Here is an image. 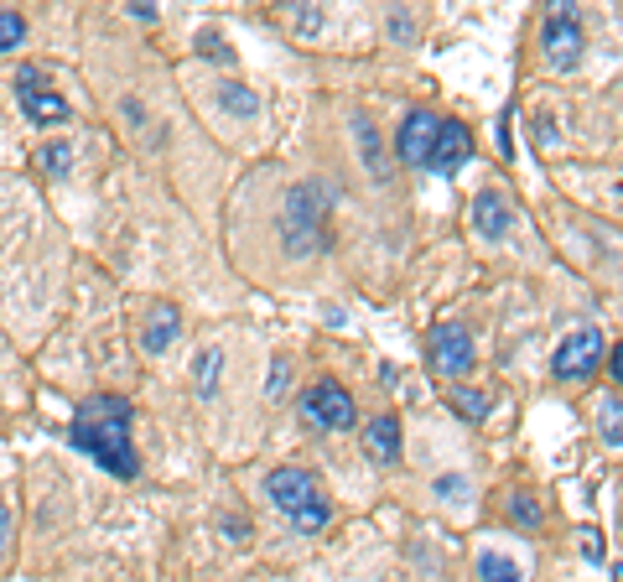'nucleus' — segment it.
Listing matches in <instances>:
<instances>
[{
    "instance_id": "nucleus-1",
    "label": "nucleus",
    "mask_w": 623,
    "mask_h": 582,
    "mask_svg": "<svg viewBox=\"0 0 623 582\" xmlns=\"http://www.w3.org/2000/svg\"><path fill=\"white\" fill-rule=\"evenodd\" d=\"M131 422H136V406L125 401V396H89V401L73 411L68 442L83 447L104 473H115V479H136L140 458H136V447H131Z\"/></svg>"
},
{
    "instance_id": "nucleus-2",
    "label": "nucleus",
    "mask_w": 623,
    "mask_h": 582,
    "mask_svg": "<svg viewBox=\"0 0 623 582\" xmlns=\"http://www.w3.org/2000/svg\"><path fill=\"white\" fill-rule=\"evenodd\" d=\"M265 494H271V504L296 530H322L332 521L328 494H322V483L312 479L307 468H275L271 479H265Z\"/></svg>"
},
{
    "instance_id": "nucleus-3",
    "label": "nucleus",
    "mask_w": 623,
    "mask_h": 582,
    "mask_svg": "<svg viewBox=\"0 0 623 582\" xmlns=\"http://www.w3.org/2000/svg\"><path fill=\"white\" fill-rule=\"evenodd\" d=\"M322 219H328V187L322 182H296L286 214H281V235L292 244V255L322 250Z\"/></svg>"
},
{
    "instance_id": "nucleus-4",
    "label": "nucleus",
    "mask_w": 623,
    "mask_h": 582,
    "mask_svg": "<svg viewBox=\"0 0 623 582\" xmlns=\"http://www.w3.org/2000/svg\"><path fill=\"white\" fill-rule=\"evenodd\" d=\"M302 416H307L312 426H322V432H349L353 426V396L338 380H317L307 396H302Z\"/></svg>"
},
{
    "instance_id": "nucleus-5",
    "label": "nucleus",
    "mask_w": 623,
    "mask_h": 582,
    "mask_svg": "<svg viewBox=\"0 0 623 582\" xmlns=\"http://www.w3.org/2000/svg\"><path fill=\"white\" fill-rule=\"evenodd\" d=\"M603 354H608V339L598 333V328H582V333L562 339V349H556L551 369H556V380H587V375L603 364Z\"/></svg>"
},
{
    "instance_id": "nucleus-6",
    "label": "nucleus",
    "mask_w": 623,
    "mask_h": 582,
    "mask_svg": "<svg viewBox=\"0 0 623 582\" xmlns=\"http://www.w3.org/2000/svg\"><path fill=\"white\" fill-rule=\"evenodd\" d=\"M16 104L26 110V121H37V125H63L68 121V100L42 83L37 68H21L16 73Z\"/></svg>"
},
{
    "instance_id": "nucleus-7",
    "label": "nucleus",
    "mask_w": 623,
    "mask_h": 582,
    "mask_svg": "<svg viewBox=\"0 0 623 582\" xmlns=\"http://www.w3.org/2000/svg\"><path fill=\"white\" fill-rule=\"evenodd\" d=\"M473 157V130L457 121H442L437 125V136H431V151H427V172H442V178H452L463 161Z\"/></svg>"
},
{
    "instance_id": "nucleus-8",
    "label": "nucleus",
    "mask_w": 623,
    "mask_h": 582,
    "mask_svg": "<svg viewBox=\"0 0 623 582\" xmlns=\"http://www.w3.org/2000/svg\"><path fill=\"white\" fill-rule=\"evenodd\" d=\"M431 364L442 369V375H467L473 369V339H467L463 322H442V328H431Z\"/></svg>"
},
{
    "instance_id": "nucleus-9",
    "label": "nucleus",
    "mask_w": 623,
    "mask_h": 582,
    "mask_svg": "<svg viewBox=\"0 0 623 582\" xmlns=\"http://www.w3.org/2000/svg\"><path fill=\"white\" fill-rule=\"evenodd\" d=\"M545 58L556 62V68H577V58H582L577 11H551V16H545Z\"/></svg>"
},
{
    "instance_id": "nucleus-10",
    "label": "nucleus",
    "mask_w": 623,
    "mask_h": 582,
    "mask_svg": "<svg viewBox=\"0 0 623 582\" xmlns=\"http://www.w3.org/2000/svg\"><path fill=\"white\" fill-rule=\"evenodd\" d=\"M437 125H442V121H437L431 110H410V115H406V125H400V146H395L406 167H427V151H431Z\"/></svg>"
},
{
    "instance_id": "nucleus-11",
    "label": "nucleus",
    "mask_w": 623,
    "mask_h": 582,
    "mask_svg": "<svg viewBox=\"0 0 623 582\" xmlns=\"http://www.w3.org/2000/svg\"><path fill=\"white\" fill-rule=\"evenodd\" d=\"M182 333V318H177L172 301H156L151 312H146V328H140V343H146V354H167Z\"/></svg>"
},
{
    "instance_id": "nucleus-12",
    "label": "nucleus",
    "mask_w": 623,
    "mask_h": 582,
    "mask_svg": "<svg viewBox=\"0 0 623 582\" xmlns=\"http://www.w3.org/2000/svg\"><path fill=\"white\" fill-rule=\"evenodd\" d=\"M364 453H370V463H380V468L400 463V422H395V416H374V422L364 426Z\"/></svg>"
},
{
    "instance_id": "nucleus-13",
    "label": "nucleus",
    "mask_w": 623,
    "mask_h": 582,
    "mask_svg": "<svg viewBox=\"0 0 623 582\" xmlns=\"http://www.w3.org/2000/svg\"><path fill=\"white\" fill-rule=\"evenodd\" d=\"M473 229L484 235V240H499L509 229V203H505V193H478L473 198Z\"/></svg>"
},
{
    "instance_id": "nucleus-14",
    "label": "nucleus",
    "mask_w": 623,
    "mask_h": 582,
    "mask_svg": "<svg viewBox=\"0 0 623 582\" xmlns=\"http://www.w3.org/2000/svg\"><path fill=\"white\" fill-rule=\"evenodd\" d=\"M478 578L484 582H525V572L509 562V557H499V551H484V557H478Z\"/></svg>"
},
{
    "instance_id": "nucleus-15",
    "label": "nucleus",
    "mask_w": 623,
    "mask_h": 582,
    "mask_svg": "<svg viewBox=\"0 0 623 582\" xmlns=\"http://www.w3.org/2000/svg\"><path fill=\"white\" fill-rule=\"evenodd\" d=\"M218 104H224V110H234V115H245V121H250V115H260V100H254L245 83H224V89H218Z\"/></svg>"
},
{
    "instance_id": "nucleus-16",
    "label": "nucleus",
    "mask_w": 623,
    "mask_h": 582,
    "mask_svg": "<svg viewBox=\"0 0 623 582\" xmlns=\"http://www.w3.org/2000/svg\"><path fill=\"white\" fill-rule=\"evenodd\" d=\"M218 375H224V354H218V349H208V354L197 360V396H203V401L218 390Z\"/></svg>"
},
{
    "instance_id": "nucleus-17",
    "label": "nucleus",
    "mask_w": 623,
    "mask_h": 582,
    "mask_svg": "<svg viewBox=\"0 0 623 582\" xmlns=\"http://www.w3.org/2000/svg\"><path fill=\"white\" fill-rule=\"evenodd\" d=\"M37 167H42V172H47V178H63V172H68V167H73V151H68V146H63V141L42 146Z\"/></svg>"
},
{
    "instance_id": "nucleus-18",
    "label": "nucleus",
    "mask_w": 623,
    "mask_h": 582,
    "mask_svg": "<svg viewBox=\"0 0 623 582\" xmlns=\"http://www.w3.org/2000/svg\"><path fill=\"white\" fill-rule=\"evenodd\" d=\"M21 42H26V21L16 11H0V53H16Z\"/></svg>"
},
{
    "instance_id": "nucleus-19",
    "label": "nucleus",
    "mask_w": 623,
    "mask_h": 582,
    "mask_svg": "<svg viewBox=\"0 0 623 582\" xmlns=\"http://www.w3.org/2000/svg\"><path fill=\"white\" fill-rule=\"evenodd\" d=\"M452 406H457L463 416H473V422L488 416V396H484V390H452Z\"/></svg>"
},
{
    "instance_id": "nucleus-20",
    "label": "nucleus",
    "mask_w": 623,
    "mask_h": 582,
    "mask_svg": "<svg viewBox=\"0 0 623 582\" xmlns=\"http://www.w3.org/2000/svg\"><path fill=\"white\" fill-rule=\"evenodd\" d=\"M598 426H603L608 447H619V442H623V432H619V396H608V406L598 411Z\"/></svg>"
},
{
    "instance_id": "nucleus-21",
    "label": "nucleus",
    "mask_w": 623,
    "mask_h": 582,
    "mask_svg": "<svg viewBox=\"0 0 623 582\" xmlns=\"http://www.w3.org/2000/svg\"><path fill=\"white\" fill-rule=\"evenodd\" d=\"M509 521L525 525V530H535V525H541V510H535V500H530V494H514V504H509Z\"/></svg>"
},
{
    "instance_id": "nucleus-22",
    "label": "nucleus",
    "mask_w": 623,
    "mask_h": 582,
    "mask_svg": "<svg viewBox=\"0 0 623 582\" xmlns=\"http://www.w3.org/2000/svg\"><path fill=\"white\" fill-rule=\"evenodd\" d=\"M577 546H582V557L592 567H603V536L598 530H577Z\"/></svg>"
},
{
    "instance_id": "nucleus-23",
    "label": "nucleus",
    "mask_w": 623,
    "mask_h": 582,
    "mask_svg": "<svg viewBox=\"0 0 623 582\" xmlns=\"http://www.w3.org/2000/svg\"><path fill=\"white\" fill-rule=\"evenodd\" d=\"M286 375H292V364L275 360L271 364V380H265V396H271V401H275V396H286Z\"/></svg>"
},
{
    "instance_id": "nucleus-24",
    "label": "nucleus",
    "mask_w": 623,
    "mask_h": 582,
    "mask_svg": "<svg viewBox=\"0 0 623 582\" xmlns=\"http://www.w3.org/2000/svg\"><path fill=\"white\" fill-rule=\"evenodd\" d=\"M197 42H203V58H214V62H229V58H234L229 47H224V37H218V32H203Z\"/></svg>"
},
{
    "instance_id": "nucleus-25",
    "label": "nucleus",
    "mask_w": 623,
    "mask_h": 582,
    "mask_svg": "<svg viewBox=\"0 0 623 582\" xmlns=\"http://www.w3.org/2000/svg\"><path fill=\"white\" fill-rule=\"evenodd\" d=\"M359 136H364V151H370V167L380 172L385 161H380V141H374V130H370V121H359Z\"/></svg>"
},
{
    "instance_id": "nucleus-26",
    "label": "nucleus",
    "mask_w": 623,
    "mask_h": 582,
    "mask_svg": "<svg viewBox=\"0 0 623 582\" xmlns=\"http://www.w3.org/2000/svg\"><path fill=\"white\" fill-rule=\"evenodd\" d=\"M5 546H11V510L0 504V551H5Z\"/></svg>"
},
{
    "instance_id": "nucleus-27",
    "label": "nucleus",
    "mask_w": 623,
    "mask_h": 582,
    "mask_svg": "<svg viewBox=\"0 0 623 582\" xmlns=\"http://www.w3.org/2000/svg\"><path fill=\"white\" fill-rule=\"evenodd\" d=\"M317 21H322L317 11H296V26H302V32H317Z\"/></svg>"
},
{
    "instance_id": "nucleus-28",
    "label": "nucleus",
    "mask_w": 623,
    "mask_h": 582,
    "mask_svg": "<svg viewBox=\"0 0 623 582\" xmlns=\"http://www.w3.org/2000/svg\"><path fill=\"white\" fill-rule=\"evenodd\" d=\"M131 16H136V21H156V5H146V0H136V5H131Z\"/></svg>"
}]
</instances>
